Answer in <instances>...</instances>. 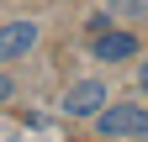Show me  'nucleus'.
Returning <instances> with one entry per match:
<instances>
[{
  "mask_svg": "<svg viewBox=\"0 0 148 142\" xmlns=\"http://www.w3.org/2000/svg\"><path fill=\"white\" fill-rule=\"evenodd\" d=\"M90 121H95L101 137H148V111L143 105H101Z\"/></svg>",
  "mask_w": 148,
  "mask_h": 142,
  "instance_id": "obj_1",
  "label": "nucleus"
},
{
  "mask_svg": "<svg viewBox=\"0 0 148 142\" xmlns=\"http://www.w3.org/2000/svg\"><path fill=\"white\" fill-rule=\"evenodd\" d=\"M32 47H37V21H5L0 26V63L27 58Z\"/></svg>",
  "mask_w": 148,
  "mask_h": 142,
  "instance_id": "obj_2",
  "label": "nucleus"
},
{
  "mask_svg": "<svg viewBox=\"0 0 148 142\" xmlns=\"http://www.w3.org/2000/svg\"><path fill=\"white\" fill-rule=\"evenodd\" d=\"M90 53H95V58L101 63H122V58H132V53H138V37H132V32H95V37H90Z\"/></svg>",
  "mask_w": 148,
  "mask_h": 142,
  "instance_id": "obj_3",
  "label": "nucleus"
},
{
  "mask_svg": "<svg viewBox=\"0 0 148 142\" xmlns=\"http://www.w3.org/2000/svg\"><path fill=\"white\" fill-rule=\"evenodd\" d=\"M101 105H106V84L101 79H79V84H69V95H64L69 116H95Z\"/></svg>",
  "mask_w": 148,
  "mask_h": 142,
  "instance_id": "obj_4",
  "label": "nucleus"
},
{
  "mask_svg": "<svg viewBox=\"0 0 148 142\" xmlns=\"http://www.w3.org/2000/svg\"><path fill=\"white\" fill-rule=\"evenodd\" d=\"M106 11L122 21H138V16H148V0H106Z\"/></svg>",
  "mask_w": 148,
  "mask_h": 142,
  "instance_id": "obj_5",
  "label": "nucleus"
},
{
  "mask_svg": "<svg viewBox=\"0 0 148 142\" xmlns=\"http://www.w3.org/2000/svg\"><path fill=\"white\" fill-rule=\"evenodd\" d=\"M11 90H16V84H11L5 74H0V105H5V100H11Z\"/></svg>",
  "mask_w": 148,
  "mask_h": 142,
  "instance_id": "obj_6",
  "label": "nucleus"
},
{
  "mask_svg": "<svg viewBox=\"0 0 148 142\" xmlns=\"http://www.w3.org/2000/svg\"><path fill=\"white\" fill-rule=\"evenodd\" d=\"M138 90L148 95V63H138Z\"/></svg>",
  "mask_w": 148,
  "mask_h": 142,
  "instance_id": "obj_7",
  "label": "nucleus"
}]
</instances>
